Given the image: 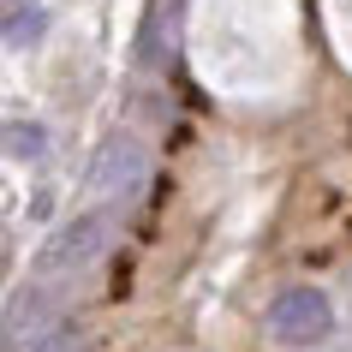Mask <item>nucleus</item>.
I'll return each mask as SVG.
<instances>
[{
  "label": "nucleus",
  "instance_id": "f257e3e1",
  "mask_svg": "<svg viewBox=\"0 0 352 352\" xmlns=\"http://www.w3.org/2000/svg\"><path fill=\"white\" fill-rule=\"evenodd\" d=\"M329 329H334V305L322 287H287L269 305V334L280 346H316Z\"/></svg>",
  "mask_w": 352,
  "mask_h": 352
},
{
  "label": "nucleus",
  "instance_id": "f03ea898",
  "mask_svg": "<svg viewBox=\"0 0 352 352\" xmlns=\"http://www.w3.org/2000/svg\"><path fill=\"white\" fill-rule=\"evenodd\" d=\"M138 179H144V149L131 144V138H113V144L96 155V167H90L96 191H131Z\"/></svg>",
  "mask_w": 352,
  "mask_h": 352
},
{
  "label": "nucleus",
  "instance_id": "7ed1b4c3",
  "mask_svg": "<svg viewBox=\"0 0 352 352\" xmlns=\"http://www.w3.org/2000/svg\"><path fill=\"white\" fill-rule=\"evenodd\" d=\"M96 251H102V215H84V221H72L54 245H48L42 269H72V263H90Z\"/></svg>",
  "mask_w": 352,
  "mask_h": 352
},
{
  "label": "nucleus",
  "instance_id": "20e7f679",
  "mask_svg": "<svg viewBox=\"0 0 352 352\" xmlns=\"http://www.w3.org/2000/svg\"><path fill=\"white\" fill-rule=\"evenodd\" d=\"M6 149H12V162H24V155H42V131L36 126H6Z\"/></svg>",
  "mask_w": 352,
  "mask_h": 352
}]
</instances>
